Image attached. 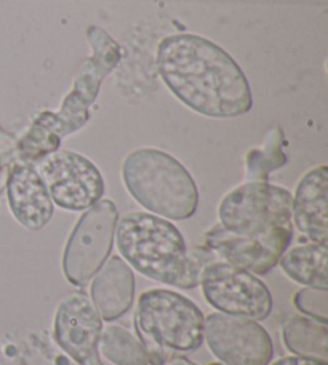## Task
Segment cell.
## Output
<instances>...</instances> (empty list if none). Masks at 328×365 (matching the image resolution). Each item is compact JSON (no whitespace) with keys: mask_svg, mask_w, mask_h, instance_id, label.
Listing matches in <instances>:
<instances>
[{"mask_svg":"<svg viewBox=\"0 0 328 365\" xmlns=\"http://www.w3.org/2000/svg\"><path fill=\"white\" fill-rule=\"evenodd\" d=\"M282 336L285 348L294 356L328 362L327 324L306 316H294L287 319Z\"/></svg>","mask_w":328,"mask_h":365,"instance_id":"ac0fdd59","label":"cell"},{"mask_svg":"<svg viewBox=\"0 0 328 365\" xmlns=\"http://www.w3.org/2000/svg\"><path fill=\"white\" fill-rule=\"evenodd\" d=\"M203 297L222 314L265 321L272 312L271 290L255 274L226 262H213L202 272Z\"/></svg>","mask_w":328,"mask_h":365,"instance_id":"52a82bcc","label":"cell"},{"mask_svg":"<svg viewBox=\"0 0 328 365\" xmlns=\"http://www.w3.org/2000/svg\"><path fill=\"white\" fill-rule=\"evenodd\" d=\"M117 221L119 210L109 199L90 207L77 221L63 253V272L69 284L82 289L100 271L113 250Z\"/></svg>","mask_w":328,"mask_h":365,"instance_id":"8992f818","label":"cell"},{"mask_svg":"<svg viewBox=\"0 0 328 365\" xmlns=\"http://www.w3.org/2000/svg\"><path fill=\"white\" fill-rule=\"evenodd\" d=\"M68 135H71L69 130L58 113L43 110L32 122V125L21 136V140L16 143V158L19 162L34 165L51 153L58 151L61 146V140Z\"/></svg>","mask_w":328,"mask_h":365,"instance_id":"2e32d148","label":"cell"},{"mask_svg":"<svg viewBox=\"0 0 328 365\" xmlns=\"http://www.w3.org/2000/svg\"><path fill=\"white\" fill-rule=\"evenodd\" d=\"M202 309L193 299L173 290L154 289L138 298L135 329L146 349L149 365H163L189 354L203 343Z\"/></svg>","mask_w":328,"mask_h":365,"instance_id":"277c9868","label":"cell"},{"mask_svg":"<svg viewBox=\"0 0 328 365\" xmlns=\"http://www.w3.org/2000/svg\"><path fill=\"white\" fill-rule=\"evenodd\" d=\"M100 353L114 365H149V357L141 341L121 325L103 329Z\"/></svg>","mask_w":328,"mask_h":365,"instance_id":"d6986e66","label":"cell"},{"mask_svg":"<svg viewBox=\"0 0 328 365\" xmlns=\"http://www.w3.org/2000/svg\"><path fill=\"white\" fill-rule=\"evenodd\" d=\"M298 231L314 244H328V168L320 165L299 180L293 197Z\"/></svg>","mask_w":328,"mask_h":365,"instance_id":"5bb4252c","label":"cell"},{"mask_svg":"<svg viewBox=\"0 0 328 365\" xmlns=\"http://www.w3.org/2000/svg\"><path fill=\"white\" fill-rule=\"evenodd\" d=\"M13 217L29 231H41L53 217V200L36 165L15 162L5 180Z\"/></svg>","mask_w":328,"mask_h":365,"instance_id":"4fadbf2b","label":"cell"},{"mask_svg":"<svg viewBox=\"0 0 328 365\" xmlns=\"http://www.w3.org/2000/svg\"><path fill=\"white\" fill-rule=\"evenodd\" d=\"M327 245L304 244L293 247L280 257L279 264L288 277L299 285L328 290Z\"/></svg>","mask_w":328,"mask_h":365,"instance_id":"e0dca14e","label":"cell"},{"mask_svg":"<svg viewBox=\"0 0 328 365\" xmlns=\"http://www.w3.org/2000/svg\"><path fill=\"white\" fill-rule=\"evenodd\" d=\"M293 304L306 317L316 319L322 324L328 322V290L307 287L294 295Z\"/></svg>","mask_w":328,"mask_h":365,"instance_id":"44dd1931","label":"cell"},{"mask_svg":"<svg viewBox=\"0 0 328 365\" xmlns=\"http://www.w3.org/2000/svg\"><path fill=\"white\" fill-rule=\"evenodd\" d=\"M127 191L148 212L185 221L199 207V189L193 175L172 154L155 148L130 153L122 165Z\"/></svg>","mask_w":328,"mask_h":365,"instance_id":"3957f363","label":"cell"},{"mask_svg":"<svg viewBox=\"0 0 328 365\" xmlns=\"http://www.w3.org/2000/svg\"><path fill=\"white\" fill-rule=\"evenodd\" d=\"M87 41L91 45L93 55L82 64L74 86L66 95L58 113L69 133H76L87 125L90 119L88 109L96 101L103 81L122 60L121 45L98 26H90L87 29Z\"/></svg>","mask_w":328,"mask_h":365,"instance_id":"9c48e42d","label":"cell"},{"mask_svg":"<svg viewBox=\"0 0 328 365\" xmlns=\"http://www.w3.org/2000/svg\"><path fill=\"white\" fill-rule=\"evenodd\" d=\"M135 272L121 257H111L91 282V303L106 322L121 319L135 302Z\"/></svg>","mask_w":328,"mask_h":365,"instance_id":"9a60e30c","label":"cell"},{"mask_svg":"<svg viewBox=\"0 0 328 365\" xmlns=\"http://www.w3.org/2000/svg\"><path fill=\"white\" fill-rule=\"evenodd\" d=\"M272 365H328V362L306 359V357H298V356H287V357H282L279 361H275Z\"/></svg>","mask_w":328,"mask_h":365,"instance_id":"603a6c76","label":"cell"},{"mask_svg":"<svg viewBox=\"0 0 328 365\" xmlns=\"http://www.w3.org/2000/svg\"><path fill=\"white\" fill-rule=\"evenodd\" d=\"M220 225L239 236L261 237L293 230V197L285 187L248 181L222 197Z\"/></svg>","mask_w":328,"mask_h":365,"instance_id":"5b68a950","label":"cell"},{"mask_svg":"<svg viewBox=\"0 0 328 365\" xmlns=\"http://www.w3.org/2000/svg\"><path fill=\"white\" fill-rule=\"evenodd\" d=\"M157 69L168 90L197 114L232 119L253 108L250 83L239 63L205 37H165L157 48Z\"/></svg>","mask_w":328,"mask_h":365,"instance_id":"6da1fadb","label":"cell"},{"mask_svg":"<svg viewBox=\"0 0 328 365\" xmlns=\"http://www.w3.org/2000/svg\"><path fill=\"white\" fill-rule=\"evenodd\" d=\"M170 365H199V364L185 359V357H178V359H173L172 362H170Z\"/></svg>","mask_w":328,"mask_h":365,"instance_id":"cb8c5ba5","label":"cell"},{"mask_svg":"<svg viewBox=\"0 0 328 365\" xmlns=\"http://www.w3.org/2000/svg\"><path fill=\"white\" fill-rule=\"evenodd\" d=\"M117 249L130 268L155 282L193 290L203 269L215 262L210 249L189 250L172 221L153 213L133 212L117 221Z\"/></svg>","mask_w":328,"mask_h":365,"instance_id":"7a4b0ae2","label":"cell"},{"mask_svg":"<svg viewBox=\"0 0 328 365\" xmlns=\"http://www.w3.org/2000/svg\"><path fill=\"white\" fill-rule=\"evenodd\" d=\"M55 340L78 365H104L100 357L103 319L85 293L64 298L55 314Z\"/></svg>","mask_w":328,"mask_h":365,"instance_id":"8fae6325","label":"cell"},{"mask_svg":"<svg viewBox=\"0 0 328 365\" xmlns=\"http://www.w3.org/2000/svg\"><path fill=\"white\" fill-rule=\"evenodd\" d=\"M13 155H15V146L9 141L0 140V173H4L6 167L11 165Z\"/></svg>","mask_w":328,"mask_h":365,"instance_id":"7402d4cb","label":"cell"},{"mask_svg":"<svg viewBox=\"0 0 328 365\" xmlns=\"http://www.w3.org/2000/svg\"><path fill=\"white\" fill-rule=\"evenodd\" d=\"M284 133L280 128H272L267 133L265 146L247 154V178L250 181H266L272 170L287 164V154L282 148Z\"/></svg>","mask_w":328,"mask_h":365,"instance_id":"ffe728a7","label":"cell"},{"mask_svg":"<svg viewBox=\"0 0 328 365\" xmlns=\"http://www.w3.org/2000/svg\"><path fill=\"white\" fill-rule=\"evenodd\" d=\"M5 180H6L5 172L0 173V195H2V192L5 191Z\"/></svg>","mask_w":328,"mask_h":365,"instance_id":"d4e9b609","label":"cell"},{"mask_svg":"<svg viewBox=\"0 0 328 365\" xmlns=\"http://www.w3.org/2000/svg\"><path fill=\"white\" fill-rule=\"evenodd\" d=\"M210 365H225V364H210Z\"/></svg>","mask_w":328,"mask_h":365,"instance_id":"484cf974","label":"cell"},{"mask_svg":"<svg viewBox=\"0 0 328 365\" xmlns=\"http://www.w3.org/2000/svg\"><path fill=\"white\" fill-rule=\"evenodd\" d=\"M292 239L293 230H280L269 236L250 237L229 232L221 225H216L205 234V247L229 264L257 276H265L279 264V259L288 250Z\"/></svg>","mask_w":328,"mask_h":365,"instance_id":"7c38bea8","label":"cell"},{"mask_svg":"<svg viewBox=\"0 0 328 365\" xmlns=\"http://www.w3.org/2000/svg\"><path fill=\"white\" fill-rule=\"evenodd\" d=\"M41 175L53 204L69 212H83L101 200L104 180L88 158L58 149L37 162Z\"/></svg>","mask_w":328,"mask_h":365,"instance_id":"ba28073f","label":"cell"},{"mask_svg":"<svg viewBox=\"0 0 328 365\" xmlns=\"http://www.w3.org/2000/svg\"><path fill=\"white\" fill-rule=\"evenodd\" d=\"M203 340L225 365H269L274 357L271 335L253 319L213 312L203 322Z\"/></svg>","mask_w":328,"mask_h":365,"instance_id":"30bf717a","label":"cell"}]
</instances>
